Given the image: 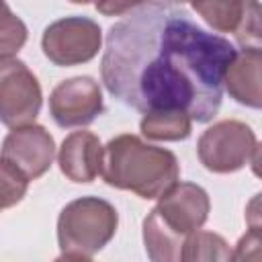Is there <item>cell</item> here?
I'll use <instances>...</instances> for the list:
<instances>
[{"mask_svg": "<svg viewBox=\"0 0 262 262\" xmlns=\"http://www.w3.org/2000/svg\"><path fill=\"white\" fill-rule=\"evenodd\" d=\"M135 6V2H125V4H113V2H102V4H96V10H100V12H104L106 16H113V14H117V16H123V14H127L131 8Z\"/></svg>", "mask_w": 262, "mask_h": 262, "instance_id": "cell-20", "label": "cell"}, {"mask_svg": "<svg viewBox=\"0 0 262 262\" xmlns=\"http://www.w3.org/2000/svg\"><path fill=\"white\" fill-rule=\"evenodd\" d=\"M117 209L98 196L70 201L57 217V244L61 254L94 256L117 233Z\"/></svg>", "mask_w": 262, "mask_h": 262, "instance_id": "cell-3", "label": "cell"}, {"mask_svg": "<svg viewBox=\"0 0 262 262\" xmlns=\"http://www.w3.org/2000/svg\"><path fill=\"white\" fill-rule=\"evenodd\" d=\"M43 104L37 76L16 57L0 59V123L18 129L33 125Z\"/></svg>", "mask_w": 262, "mask_h": 262, "instance_id": "cell-5", "label": "cell"}, {"mask_svg": "<svg viewBox=\"0 0 262 262\" xmlns=\"http://www.w3.org/2000/svg\"><path fill=\"white\" fill-rule=\"evenodd\" d=\"M260 68H262L260 49L242 47L239 51H235L223 76V88L229 92V96L235 102L250 108H260L262 104Z\"/></svg>", "mask_w": 262, "mask_h": 262, "instance_id": "cell-11", "label": "cell"}, {"mask_svg": "<svg viewBox=\"0 0 262 262\" xmlns=\"http://www.w3.org/2000/svg\"><path fill=\"white\" fill-rule=\"evenodd\" d=\"M29 180L0 158V211L14 207L27 194Z\"/></svg>", "mask_w": 262, "mask_h": 262, "instance_id": "cell-17", "label": "cell"}, {"mask_svg": "<svg viewBox=\"0 0 262 262\" xmlns=\"http://www.w3.org/2000/svg\"><path fill=\"white\" fill-rule=\"evenodd\" d=\"M100 174L108 186L131 190L141 199H160L178 182L180 166L170 149L121 133L104 145Z\"/></svg>", "mask_w": 262, "mask_h": 262, "instance_id": "cell-2", "label": "cell"}, {"mask_svg": "<svg viewBox=\"0 0 262 262\" xmlns=\"http://www.w3.org/2000/svg\"><path fill=\"white\" fill-rule=\"evenodd\" d=\"M235 51L229 39L196 25L184 4L135 2L106 33L100 76L115 100L143 115L182 111L209 123Z\"/></svg>", "mask_w": 262, "mask_h": 262, "instance_id": "cell-1", "label": "cell"}, {"mask_svg": "<svg viewBox=\"0 0 262 262\" xmlns=\"http://www.w3.org/2000/svg\"><path fill=\"white\" fill-rule=\"evenodd\" d=\"M53 262H92V260L86 258V256H78V254H61Z\"/></svg>", "mask_w": 262, "mask_h": 262, "instance_id": "cell-21", "label": "cell"}, {"mask_svg": "<svg viewBox=\"0 0 262 262\" xmlns=\"http://www.w3.org/2000/svg\"><path fill=\"white\" fill-rule=\"evenodd\" d=\"M229 244L215 231L199 229L186 235L180 252V262H229Z\"/></svg>", "mask_w": 262, "mask_h": 262, "instance_id": "cell-14", "label": "cell"}, {"mask_svg": "<svg viewBox=\"0 0 262 262\" xmlns=\"http://www.w3.org/2000/svg\"><path fill=\"white\" fill-rule=\"evenodd\" d=\"M192 10H196L203 20L217 33H233L239 29L246 12V2H227V0H209V2H192Z\"/></svg>", "mask_w": 262, "mask_h": 262, "instance_id": "cell-15", "label": "cell"}, {"mask_svg": "<svg viewBox=\"0 0 262 262\" xmlns=\"http://www.w3.org/2000/svg\"><path fill=\"white\" fill-rule=\"evenodd\" d=\"M27 25L0 0V59L12 57L27 43Z\"/></svg>", "mask_w": 262, "mask_h": 262, "instance_id": "cell-16", "label": "cell"}, {"mask_svg": "<svg viewBox=\"0 0 262 262\" xmlns=\"http://www.w3.org/2000/svg\"><path fill=\"white\" fill-rule=\"evenodd\" d=\"M104 145L90 131L70 133L57 151V164L61 174L78 184L92 182L102 170Z\"/></svg>", "mask_w": 262, "mask_h": 262, "instance_id": "cell-10", "label": "cell"}, {"mask_svg": "<svg viewBox=\"0 0 262 262\" xmlns=\"http://www.w3.org/2000/svg\"><path fill=\"white\" fill-rule=\"evenodd\" d=\"M196 156L209 172L229 174L250 162L256 164L258 139L250 125L225 119L203 131L196 141Z\"/></svg>", "mask_w": 262, "mask_h": 262, "instance_id": "cell-4", "label": "cell"}, {"mask_svg": "<svg viewBox=\"0 0 262 262\" xmlns=\"http://www.w3.org/2000/svg\"><path fill=\"white\" fill-rule=\"evenodd\" d=\"M186 237L174 233L158 215L156 209L143 219V246L149 262H180L182 244Z\"/></svg>", "mask_w": 262, "mask_h": 262, "instance_id": "cell-12", "label": "cell"}, {"mask_svg": "<svg viewBox=\"0 0 262 262\" xmlns=\"http://www.w3.org/2000/svg\"><path fill=\"white\" fill-rule=\"evenodd\" d=\"M235 37L242 43V47L260 49V4L258 2H246L244 20L235 31Z\"/></svg>", "mask_w": 262, "mask_h": 262, "instance_id": "cell-18", "label": "cell"}, {"mask_svg": "<svg viewBox=\"0 0 262 262\" xmlns=\"http://www.w3.org/2000/svg\"><path fill=\"white\" fill-rule=\"evenodd\" d=\"M104 111L100 84L90 76L59 82L49 94V115L61 129L86 127Z\"/></svg>", "mask_w": 262, "mask_h": 262, "instance_id": "cell-7", "label": "cell"}, {"mask_svg": "<svg viewBox=\"0 0 262 262\" xmlns=\"http://www.w3.org/2000/svg\"><path fill=\"white\" fill-rule=\"evenodd\" d=\"M260 229H248L229 254V262H262Z\"/></svg>", "mask_w": 262, "mask_h": 262, "instance_id": "cell-19", "label": "cell"}, {"mask_svg": "<svg viewBox=\"0 0 262 262\" xmlns=\"http://www.w3.org/2000/svg\"><path fill=\"white\" fill-rule=\"evenodd\" d=\"M139 129L154 141H182L192 131V119L182 111H158L143 115Z\"/></svg>", "mask_w": 262, "mask_h": 262, "instance_id": "cell-13", "label": "cell"}, {"mask_svg": "<svg viewBox=\"0 0 262 262\" xmlns=\"http://www.w3.org/2000/svg\"><path fill=\"white\" fill-rule=\"evenodd\" d=\"M154 209L174 233L186 237L205 225L211 201L203 186L194 182H176L158 199Z\"/></svg>", "mask_w": 262, "mask_h": 262, "instance_id": "cell-9", "label": "cell"}, {"mask_svg": "<svg viewBox=\"0 0 262 262\" xmlns=\"http://www.w3.org/2000/svg\"><path fill=\"white\" fill-rule=\"evenodd\" d=\"M102 43V31L88 16H66L45 27L41 49L55 66H80L96 57Z\"/></svg>", "mask_w": 262, "mask_h": 262, "instance_id": "cell-6", "label": "cell"}, {"mask_svg": "<svg viewBox=\"0 0 262 262\" xmlns=\"http://www.w3.org/2000/svg\"><path fill=\"white\" fill-rule=\"evenodd\" d=\"M0 158L18 170L27 180L43 176L55 158V141L43 125L12 129L0 147Z\"/></svg>", "mask_w": 262, "mask_h": 262, "instance_id": "cell-8", "label": "cell"}]
</instances>
